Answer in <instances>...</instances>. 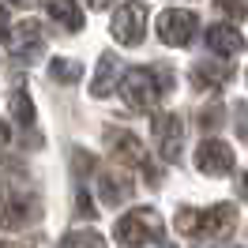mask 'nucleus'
Here are the masks:
<instances>
[{
	"label": "nucleus",
	"mask_w": 248,
	"mask_h": 248,
	"mask_svg": "<svg viewBox=\"0 0 248 248\" xmlns=\"http://www.w3.org/2000/svg\"><path fill=\"white\" fill-rule=\"evenodd\" d=\"M215 124H222V106H207L203 109V128H215Z\"/></svg>",
	"instance_id": "nucleus-19"
},
{
	"label": "nucleus",
	"mask_w": 248,
	"mask_h": 248,
	"mask_svg": "<svg viewBox=\"0 0 248 248\" xmlns=\"http://www.w3.org/2000/svg\"><path fill=\"white\" fill-rule=\"evenodd\" d=\"M241 196L248 200V173H245V181H241Z\"/></svg>",
	"instance_id": "nucleus-23"
},
{
	"label": "nucleus",
	"mask_w": 248,
	"mask_h": 248,
	"mask_svg": "<svg viewBox=\"0 0 248 248\" xmlns=\"http://www.w3.org/2000/svg\"><path fill=\"white\" fill-rule=\"evenodd\" d=\"M128 192H132L128 177H121V173H98V200L102 203L117 207L121 200H128Z\"/></svg>",
	"instance_id": "nucleus-13"
},
{
	"label": "nucleus",
	"mask_w": 248,
	"mask_h": 248,
	"mask_svg": "<svg viewBox=\"0 0 248 248\" xmlns=\"http://www.w3.org/2000/svg\"><path fill=\"white\" fill-rule=\"evenodd\" d=\"M237 226V207L218 203L207 211H181L177 215V230L185 237H230Z\"/></svg>",
	"instance_id": "nucleus-1"
},
{
	"label": "nucleus",
	"mask_w": 248,
	"mask_h": 248,
	"mask_svg": "<svg viewBox=\"0 0 248 248\" xmlns=\"http://www.w3.org/2000/svg\"><path fill=\"white\" fill-rule=\"evenodd\" d=\"M207 46L215 49L218 57H237V53L245 49V34L226 27V23H218V27H211V34H207Z\"/></svg>",
	"instance_id": "nucleus-12"
},
{
	"label": "nucleus",
	"mask_w": 248,
	"mask_h": 248,
	"mask_svg": "<svg viewBox=\"0 0 248 248\" xmlns=\"http://www.w3.org/2000/svg\"><path fill=\"white\" fill-rule=\"evenodd\" d=\"M113 233H117L121 245L143 248V245H151V241L162 237V218H158V211H151V207H136V211H128V215L117 218Z\"/></svg>",
	"instance_id": "nucleus-2"
},
{
	"label": "nucleus",
	"mask_w": 248,
	"mask_h": 248,
	"mask_svg": "<svg viewBox=\"0 0 248 248\" xmlns=\"http://www.w3.org/2000/svg\"><path fill=\"white\" fill-rule=\"evenodd\" d=\"M46 12L57 19V23H64V31H79V27H83V8H79V4H49Z\"/></svg>",
	"instance_id": "nucleus-16"
},
{
	"label": "nucleus",
	"mask_w": 248,
	"mask_h": 248,
	"mask_svg": "<svg viewBox=\"0 0 248 248\" xmlns=\"http://www.w3.org/2000/svg\"><path fill=\"white\" fill-rule=\"evenodd\" d=\"M0 38H8V8L0 4Z\"/></svg>",
	"instance_id": "nucleus-21"
},
{
	"label": "nucleus",
	"mask_w": 248,
	"mask_h": 248,
	"mask_svg": "<svg viewBox=\"0 0 248 248\" xmlns=\"http://www.w3.org/2000/svg\"><path fill=\"white\" fill-rule=\"evenodd\" d=\"M121 76V57H113V53H102L98 57V72H94V94L98 98H106L113 91V79Z\"/></svg>",
	"instance_id": "nucleus-14"
},
{
	"label": "nucleus",
	"mask_w": 248,
	"mask_h": 248,
	"mask_svg": "<svg viewBox=\"0 0 248 248\" xmlns=\"http://www.w3.org/2000/svg\"><path fill=\"white\" fill-rule=\"evenodd\" d=\"M8 109H12V117H16L19 124H34V102H31V94L23 91V87H16L12 91V98H8Z\"/></svg>",
	"instance_id": "nucleus-15"
},
{
	"label": "nucleus",
	"mask_w": 248,
	"mask_h": 248,
	"mask_svg": "<svg viewBox=\"0 0 248 248\" xmlns=\"http://www.w3.org/2000/svg\"><path fill=\"white\" fill-rule=\"evenodd\" d=\"M143 19H147V4H121V8H113V38L124 42V46H140Z\"/></svg>",
	"instance_id": "nucleus-7"
},
{
	"label": "nucleus",
	"mask_w": 248,
	"mask_h": 248,
	"mask_svg": "<svg viewBox=\"0 0 248 248\" xmlns=\"http://www.w3.org/2000/svg\"><path fill=\"white\" fill-rule=\"evenodd\" d=\"M4 143H8V124L0 121V147H4Z\"/></svg>",
	"instance_id": "nucleus-22"
},
{
	"label": "nucleus",
	"mask_w": 248,
	"mask_h": 248,
	"mask_svg": "<svg viewBox=\"0 0 248 248\" xmlns=\"http://www.w3.org/2000/svg\"><path fill=\"white\" fill-rule=\"evenodd\" d=\"M38 218V200L34 192H19V188H0V230H23Z\"/></svg>",
	"instance_id": "nucleus-3"
},
{
	"label": "nucleus",
	"mask_w": 248,
	"mask_h": 248,
	"mask_svg": "<svg viewBox=\"0 0 248 248\" xmlns=\"http://www.w3.org/2000/svg\"><path fill=\"white\" fill-rule=\"evenodd\" d=\"M196 170L207 173V177H222V173L233 170V147L222 140H207L196 151Z\"/></svg>",
	"instance_id": "nucleus-8"
},
{
	"label": "nucleus",
	"mask_w": 248,
	"mask_h": 248,
	"mask_svg": "<svg viewBox=\"0 0 248 248\" xmlns=\"http://www.w3.org/2000/svg\"><path fill=\"white\" fill-rule=\"evenodd\" d=\"M8 46H12V53H16L19 61H34L42 53V34H38L34 23H19L16 31L8 34Z\"/></svg>",
	"instance_id": "nucleus-11"
},
{
	"label": "nucleus",
	"mask_w": 248,
	"mask_h": 248,
	"mask_svg": "<svg viewBox=\"0 0 248 248\" xmlns=\"http://www.w3.org/2000/svg\"><path fill=\"white\" fill-rule=\"evenodd\" d=\"M53 79H64V83H76L79 76H83V68H79L76 61H53Z\"/></svg>",
	"instance_id": "nucleus-18"
},
{
	"label": "nucleus",
	"mask_w": 248,
	"mask_h": 248,
	"mask_svg": "<svg viewBox=\"0 0 248 248\" xmlns=\"http://www.w3.org/2000/svg\"><path fill=\"white\" fill-rule=\"evenodd\" d=\"M155 147L158 155L166 158V162H181V147H185V124L181 117H173V113H155Z\"/></svg>",
	"instance_id": "nucleus-5"
},
{
	"label": "nucleus",
	"mask_w": 248,
	"mask_h": 248,
	"mask_svg": "<svg viewBox=\"0 0 248 248\" xmlns=\"http://www.w3.org/2000/svg\"><path fill=\"white\" fill-rule=\"evenodd\" d=\"M230 79H233L230 61H200L192 68V87H200V91H215L218 83H230Z\"/></svg>",
	"instance_id": "nucleus-10"
},
{
	"label": "nucleus",
	"mask_w": 248,
	"mask_h": 248,
	"mask_svg": "<svg viewBox=\"0 0 248 248\" xmlns=\"http://www.w3.org/2000/svg\"><path fill=\"white\" fill-rule=\"evenodd\" d=\"M158 91L162 87H158V76L151 68H132L121 76V94L132 109H151L158 102Z\"/></svg>",
	"instance_id": "nucleus-4"
},
{
	"label": "nucleus",
	"mask_w": 248,
	"mask_h": 248,
	"mask_svg": "<svg viewBox=\"0 0 248 248\" xmlns=\"http://www.w3.org/2000/svg\"><path fill=\"white\" fill-rule=\"evenodd\" d=\"M94 215V203H91V196L87 192H79V218H91Z\"/></svg>",
	"instance_id": "nucleus-20"
},
{
	"label": "nucleus",
	"mask_w": 248,
	"mask_h": 248,
	"mask_svg": "<svg viewBox=\"0 0 248 248\" xmlns=\"http://www.w3.org/2000/svg\"><path fill=\"white\" fill-rule=\"evenodd\" d=\"M106 143L113 147V155H117V158L132 162V166H143V170H147V181H155V170H151V162H147V155H143V147H140V140H136V136L109 128V132H106Z\"/></svg>",
	"instance_id": "nucleus-9"
},
{
	"label": "nucleus",
	"mask_w": 248,
	"mask_h": 248,
	"mask_svg": "<svg viewBox=\"0 0 248 248\" xmlns=\"http://www.w3.org/2000/svg\"><path fill=\"white\" fill-rule=\"evenodd\" d=\"M192 34H196V12H188V8H166L158 16V38L166 46H188Z\"/></svg>",
	"instance_id": "nucleus-6"
},
{
	"label": "nucleus",
	"mask_w": 248,
	"mask_h": 248,
	"mask_svg": "<svg viewBox=\"0 0 248 248\" xmlns=\"http://www.w3.org/2000/svg\"><path fill=\"white\" fill-rule=\"evenodd\" d=\"M0 248H27V245H8V241H0Z\"/></svg>",
	"instance_id": "nucleus-24"
},
{
	"label": "nucleus",
	"mask_w": 248,
	"mask_h": 248,
	"mask_svg": "<svg viewBox=\"0 0 248 248\" xmlns=\"http://www.w3.org/2000/svg\"><path fill=\"white\" fill-rule=\"evenodd\" d=\"M61 248H106V241L91 230H79V233H64Z\"/></svg>",
	"instance_id": "nucleus-17"
}]
</instances>
